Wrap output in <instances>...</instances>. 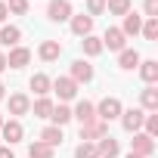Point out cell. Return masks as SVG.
Returning <instances> with one entry per match:
<instances>
[{
    "label": "cell",
    "mask_w": 158,
    "mask_h": 158,
    "mask_svg": "<svg viewBox=\"0 0 158 158\" xmlns=\"http://www.w3.org/2000/svg\"><path fill=\"white\" fill-rule=\"evenodd\" d=\"M121 112H124V106H121V99H115V96H106L99 106H96V118L99 121H115V118H121Z\"/></svg>",
    "instance_id": "obj_1"
},
{
    "label": "cell",
    "mask_w": 158,
    "mask_h": 158,
    "mask_svg": "<svg viewBox=\"0 0 158 158\" xmlns=\"http://www.w3.org/2000/svg\"><path fill=\"white\" fill-rule=\"evenodd\" d=\"M143 121H146V112H143V109H127V112H121V127H124L127 133H139Z\"/></svg>",
    "instance_id": "obj_2"
},
{
    "label": "cell",
    "mask_w": 158,
    "mask_h": 158,
    "mask_svg": "<svg viewBox=\"0 0 158 158\" xmlns=\"http://www.w3.org/2000/svg\"><path fill=\"white\" fill-rule=\"evenodd\" d=\"M102 136H109V124L106 121H90V124H81V139L84 143H93V139H102Z\"/></svg>",
    "instance_id": "obj_3"
},
{
    "label": "cell",
    "mask_w": 158,
    "mask_h": 158,
    "mask_svg": "<svg viewBox=\"0 0 158 158\" xmlns=\"http://www.w3.org/2000/svg\"><path fill=\"white\" fill-rule=\"evenodd\" d=\"M130 152L139 155V158H149V155L155 152V139H152L149 133H133V139H130Z\"/></svg>",
    "instance_id": "obj_4"
},
{
    "label": "cell",
    "mask_w": 158,
    "mask_h": 158,
    "mask_svg": "<svg viewBox=\"0 0 158 158\" xmlns=\"http://www.w3.org/2000/svg\"><path fill=\"white\" fill-rule=\"evenodd\" d=\"M47 16H50V22H68L74 13H71V3H68V0H50Z\"/></svg>",
    "instance_id": "obj_5"
},
{
    "label": "cell",
    "mask_w": 158,
    "mask_h": 158,
    "mask_svg": "<svg viewBox=\"0 0 158 158\" xmlns=\"http://www.w3.org/2000/svg\"><path fill=\"white\" fill-rule=\"evenodd\" d=\"M71 81L74 84H90L93 81V65L84 62V59H74L71 62Z\"/></svg>",
    "instance_id": "obj_6"
},
{
    "label": "cell",
    "mask_w": 158,
    "mask_h": 158,
    "mask_svg": "<svg viewBox=\"0 0 158 158\" xmlns=\"http://www.w3.org/2000/svg\"><path fill=\"white\" fill-rule=\"evenodd\" d=\"M53 90L59 93V99H62V102L77 96V84L71 81V77H56V81H53Z\"/></svg>",
    "instance_id": "obj_7"
},
{
    "label": "cell",
    "mask_w": 158,
    "mask_h": 158,
    "mask_svg": "<svg viewBox=\"0 0 158 158\" xmlns=\"http://www.w3.org/2000/svg\"><path fill=\"white\" fill-rule=\"evenodd\" d=\"M28 62H31V50H25V47H13L6 56V68H25Z\"/></svg>",
    "instance_id": "obj_8"
},
{
    "label": "cell",
    "mask_w": 158,
    "mask_h": 158,
    "mask_svg": "<svg viewBox=\"0 0 158 158\" xmlns=\"http://www.w3.org/2000/svg\"><path fill=\"white\" fill-rule=\"evenodd\" d=\"M71 118H77L81 124H90V121H96V106H93V102H87V99H81V102L74 106Z\"/></svg>",
    "instance_id": "obj_9"
},
{
    "label": "cell",
    "mask_w": 158,
    "mask_h": 158,
    "mask_svg": "<svg viewBox=\"0 0 158 158\" xmlns=\"http://www.w3.org/2000/svg\"><path fill=\"white\" fill-rule=\"evenodd\" d=\"M96 152H99V158H118L121 146H118V139H112V136H102V139H96Z\"/></svg>",
    "instance_id": "obj_10"
},
{
    "label": "cell",
    "mask_w": 158,
    "mask_h": 158,
    "mask_svg": "<svg viewBox=\"0 0 158 158\" xmlns=\"http://www.w3.org/2000/svg\"><path fill=\"white\" fill-rule=\"evenodd\" d=\"M68 22H71V31H74L77 37H87V34L93 31V19H90V16H84V13H81V16H71Z\"/></svg>",
    "instance_id": "obj_11"
},
{
    "label": "cell",
    "mask_w": 158,
    "mask_h": 158,
    "mask_svg": "<svg viewBox=\"0 0 158 158\" xmlns=\"http://www.w3.org/2000/svg\"><path fill=\"white\" fill-rule=\"evenodd\" d=\"M0 133H3V139H6L10 146H13V143H19V139L25 136V130H22V124H19V121H3Z\"/></svg>",
    "instance_id": "obj_12"
},
{
    "label": "cell",
    "mask_w": 158,
    "mask_h": 158,
    "mask_svg": "<svg viewBox=\"0 0 158 158\" xmlns=\"http://www.w3.org/2000/svg\"><path fill=\"white\" fill-rule=\"evenodd\" d=\"M106 47L121 53V50H124V31H121V28H109L106 37H102V50H106Z\"/></svg>",
    "instance_id": "obj_13"
},
{
    "label": "cell",
    "mask_w": 158,
    "mask_h": 158,
    "mask_svg": "<svg viewBox=\"0 0 158 158\" xmlns=\"http://www.w3.org/2000/svg\"><path fill=\"white\" fill-rule=\"evenodd\" d=\"M37 53H40V59H44V62H56V59L62 56V44H59V40H44Z\"/></svg>",
    "instance_id": "obj_14"
},
{
    "label": "cell",
    "mask_w": 158,
    "mask_h": 158,
    "mask_svg": "<svg viewBox=\"0 0 158 158\" xmlns=\"http://www.w3.org/2000/svg\"><path fill=\"white\" fill-rule=\"evenodd\" d=\"M136 68H139V77H143L149 87L158 81V62H155V59H146V62H139Z\"/></svg>",
    "instance_id": "obj_15"
},
{
    "label": "cell",
    "mask_w": 158,
    "mask_h": 158,
    "mask_svg": "<svg viewBox=\"0 0 158 158\" xmlns=\"http://www.w3.org/2000/svg\"><path fill=\"white\" fill-rule=\"evenodd\" d=\"M19 40H22V31L16 25H3L0 28V44L3 47H19Z\"/></svg>",
    "instance_id": "obj_16"
},
{
    "label": "cell",
    "mask_w": 158,
    "mask_h": 158,
    "mask_svg": "<svg viewBox=\"0 0 158 158\" xmlns=\"http://www.w3.org/2000/svg\"><path fill=\"white\" fill-rule=\"evenodd\" d=\"M28 109H31V99L25 93H13L10 96V115H25Z\"/></svg>",
    "instance_id": "obj_17"
},
{
    "label": "cell",
    "mask_w": 158,
    "mask_h": 158,
    "mask_svg": "<svg viewBox=\"0 0 158 158\" xmlns=\"http://www.w3.org/2000/svg\"><path fill=\"white\" fill-rule=\"evenodd\" d=\"M143 59H139V53L136 50H121V56H118V65L124 68V71H130V68H136Z\"/></svg>",
    "instance_id": "obj_18"
},
{
    "label": "cell",
    "mask_w": 158,
    "mask_h": 158,
    "mask_svg": "<svg viewBox=\"0 0 158 158\" xmlns=\"http://www.w3.org/2000/svg\"><path fill=\"white\" fill-rule=\"evenodd\" d=\"M50 118H53V124H56V127H65V124L71 121V109L59 102V106H53V112H50Z\"/></svg>",
    "instance_id": "obj_19"
},
{
    "label": "cell",
    "mask_w": 158,
    "mask_h": 158,
    "mask_svg": "<svg viewBox=\"0 0 158 158\" xmlns=\"http://www.w3.org/2000/svg\"><path fill=\"white\" fill-rule=\"evenodd\" d=\"M40 143H47V146H59V143H62V127H56V124L44 127V130H40Z\"/></svg>",
    "instance_id": "obj_20"
},
{
    "label": "cell",
    "mask_w": 158,
    "mask_h": 158,
    "mask_svg": "<svg viewBox=\"0 0 158 158\" xmlns=\"http://www.w3.org/2000/svg\"><path fill=\"white\" fill-rule=\"evenodd\" d=\"M139 28H143V19H139L136 13H127V16H124V25H121L124 37H127V34H139Z\"/></svg>",
    "instance_id": "obj_21"
},
{
    "label": "cell",
    "mask_w": 158,
    "mask_h": 158,
    "mask_svg": "<svg viewBox=\"0 0 158 158\" xmlns=\"http://www.w3.org/2000/svg\"><path fill=\"white\" fill-rule=\"evenodd\" d=\"M28 158H53V146H47V143L34 139V143L28 146Z\"/></svg>",
    "instance_id": "obj_22"
},
{
    "label": "cell",
    "mask_w": 158,
    "mask_h": 158,
    "mask_svg": "<svg viewBox=\"0 0 158 158\" xmlns=\"http://www.w3.org/2000/svg\"><path fill=\"white\" fill-rule=\"evenodd\" d=\"M50 87H53V81H50L47 74H34V77H31V90H34L37 96H47Z\"/></svg>",
    "instance_id": "obj_23"
},
{
    "label": "cell",
    "mask_w": 158,
    "mask_h": 158,
    "mask_svg": "<svg viewBox=\"0 0 158 158\" xmlns=\"http://www.w3.org/2000/svg\"><path fill=\"white\" fill-rule=\"evenodd\" d=\"M81 47H84V53H87V56H99V53H102V40H99V37H93V34H87V37L81 40Z\"/></svg>",
    "instance_id": "obj_24"
},
{
    "label": "cell",
    "mask_w": 158,
    "mask_h": 158,
    "mask_svg": "<svg viewBox=\"0 0 158 158\" xmlns=\"http://www.w3.org/2000/svg\"><path fill=\"white\" fill-rule=\"evenodd\" d=\"M139 99H143V109H149V112H158V90H155V87H146Z\"/></svg>",
    "instance_id": "obj_25"
},
{
    "label": "cell",
    "mask_w": 158,
    "mask_h": 158,
    "mask_svg": "<svg viewBox=\"0 0 158 158\" xmlns=\"http://www.w3.org/2000/svg\"><path fill=\"white\" fill-rule=\"evenodd\" d=\"M106 6L112 16H127L130 13V0H106Z\"/></svg>",
    "instance_id": "obj_26"
},
{
    "label": "cell",
    "mask_w": 158,
    "mask_h": 158,
    "mask_svg": "<svg viewBox=\"0 0 158 158\" xmlns=\"http://www.w3.org/2000/svg\"><path fill=\"white\" fill-rule=\"evenodd\" d=\"M74 158H99V152H96V143H81L74 149Z\"/></svg>",
    "instance_id": "obj_27"
},
{
    "label": "cell",
    "mask_w": 158,
    "mask_h": 158,
    "mask_svg": "<svg viewBox=\"0 0 158 158\" xmlns=\"http://www.w3.org/2000/svg\"><path fill=\"white\" fill-rule=\"evenodd\" d=\"M50 112H53V102H50L47 96H40V99L34 102V118H50Z\"/></svg>",
    "instance_id": "obj_28"
},
{
    "label": "cell",
    "mask_w": 158,
    "mask_h": 158,
    "mask_svg": "<svg viewBox=\"0 0 158 158\" xmlns=\"http://www.w3.org/2000/svg\"><path fill=\"white\" fill-rule=\"evenodd\" d=\"M143 37L146 40H158V19H149V22H143Z\"/></svg>",
    "instance_id": "obj_29"
},
{
    "label": "cell",
    "mask_w": 158,
    "mask_h": 158,
    "mask_svg": "<svg viewBox=\"0 0 158 158\" xmlns=\"http://www.w3.org/2000/svg\"><path fill=\"white\" fill-rule=\"evenodd\" d=\"M6 10H10V13H16V16H25V13H28V0H10Z\"/></svg>",
    "instance_id": "obj_30"
},
{
    "label": "cell",
    "mask_w": 158,
    "mask_h": 158,
    "mask_svg": "<svg viewBox=\"0 0 158 158\" xmlns=\"http://www.w3.org/2000/svg\"><path fill=\"white\" fill-rule=\"evenodd\" d=\"M143 124H146V133L155 139V136H158V115H146V121H143Z\"/></svg>",
    "instance_id": "obj_31"
},
{
    "label": "cell",
    "mask_w": 158,
    "mask_h": 158,
    "mask_svg": "<svg viewBox=\"0 0 158 158\" xmlns=\"http://www.w3.org/2000/svg\"><path fill=\"white\" fill-rule=\"evenodd\" d=\"M106 10V0H87V16L93 19V16H99Z\"/></svg>",
    "instance_id": "obj_32"
},
{
    "label": "cell",
    "mask_w": 158,
    "mask_h": 158,
    "mask_svg": "<svg viewBox=\"0 0 158 158\" xmlns=\"http://www.w3.org/2000/svg\"><path fill=\"white\" fill-rule=\"evenodd\" d=\"M146 16L149 19H158V0H146Z\"/></svg>",
    "instance_id": "obj_33"
},
{
    "label": "cell",
    "mask_w": 158,
    "mask_h": 158,
    "mask_svg": "<svg viewBox=\"0 0 158 158\" xmlns=\"http://www.w3.org/2000/svg\"><path fill=\"white\" fill-rule=\"evenodd\" d=\"M6 16H10V10H6V3L0 0V22H6Z\"/></svg>",
    "instance_id": "obj_34"
},
{
    "label": "cell",
    "mask_w": 158,
    "mask_h": 158,
    "mask_svg": "<svg viewBox=\"0 0 158 158\" xmlns=\"http://www.w3.org/2000/svg\"><path fill=\"white\" fill-rule=\"evenodd\" d=\"M0 158H16V155H13V149H10V146H3V149H0Z\"/></svg>",
    "instance_id": "obj_35"
},
{
    "label": "cell",
    "mask_w": 158,
    "mask_h": 158,
    "mask_svg": "<svg viewBox=\"0 0 158 158\" xmlns=\"http://www.w3.org/2000/svg\"><path fill=\"white\" fill-rule=\"evenodd\" d=\"M3 68H6V56H3V53H0V71H3Z\"/></svg>",
    "instance_id": "obj_36"
},
{
    "label": "cell",
    "mask_w": 158,
    "mask_h": 158,
    "mask_svg": "<svg viewBox=\"0 0 158 158\" xmlns=\"http://www.w3.org/2000/svg\"><path fill=\"white\" fill-rule=\"evenodd\" d=\"M3 90H6V87H3V84H0V99H3Z\"/></svg>",
    "instance_id": "obj_37"
},
{
    "label": "cell",
    "mask_w": 158,
    "mask_h": 158,
    "mask_svg": "<svg viewBox=\"0 0 158 158\" xmlns=\"http://www.w3.org/2000/svg\"><path fill=\"white\" fill-rule=\"evenodd\" d=\"M127 158H139V155H133V152H130V155H127Z\"/></svg>",
    "instance_id": "obj_38"
},
{
    "label": "cell",
    "mask_w": 158,
    "mask_h": 158,
    "mask_svg": "<svg viewBox=\"0 0 158 158\" xmlns=\"http://www.w3.org/2000/svg\"><path fill=\"white\" fill-rule=\"evenodd\" d=\"M0 127H3V115H0Z\"/></svg>",
    "instance_id": "obj_39"
}]
</instances>
